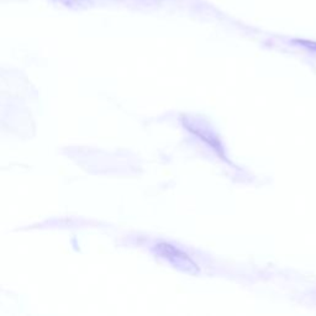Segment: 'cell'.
<instances>
[{
	"mask_svg": "<svg viewBox=\"0 0 316 316\" xmlns=\"http://www.w3.org/2000/svg\"><path fill=\"white\" fill-rule=\"evenodd\" d=\"M296 42H300V44L304 46H309L310 48H314V50H316V42H310V41H296Z\"/></svg>",
	"mask_w": 316,
	"mask_h": 316,
	"instance_id": "cell-1",
	"label": "cell"
}]
</instances>
